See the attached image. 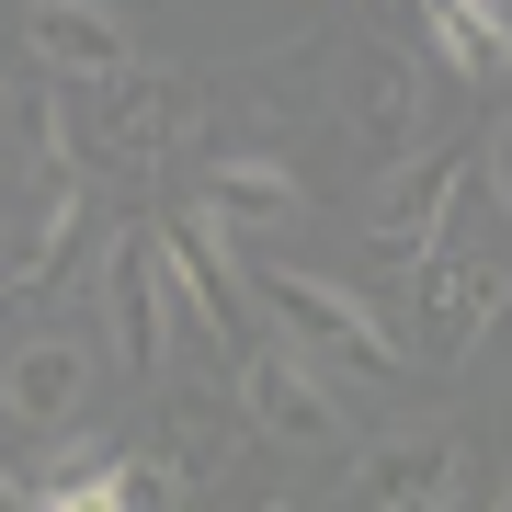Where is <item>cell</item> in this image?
I'll return each instance as SVG.
<instances>
[{"label": "cell", "instance_id": "cell-1", "mask_svg": "<svg viewBox=\"0 0 512 512\" xmlns=\"http://www.w3.org/2000/svg\"><path fill=\"white\" fill-rule=\"evenodd\" d=\"M183 126H194V80H171V69H126L92 103L57 92V160H69L80 183H103V171H160L171 148H183Z\"/></svg>", "mask_w": 512, "mask_h": 512}, {"label": "cell", "instance_id": "cell-2", "mask_svg": "<svg viewBox=\"0 0 512 512\" xmlns=\"http://www.w3.org/2000/svg\"><path fill=\"white\" fill-rule=\"evenodd\" d=\"M262 296H274V330L308 353L319 376H353V387L399 376V342H387V319L353 285H330V274H262Z\"/></svg>", "mask_w": 512, "mask_h": 512}, {"label": "cell", "instance_id": "cell-3", "mask_svg": "<svg viewBox=\"0 0 512 512\" xmlns=\"http://www.w3.org/2000/svg\"><path fill=\"white\" fill-rule=\"evenodd\" d=\"M410 296H421V353L433 365H467L490 342L501 296H512V251H478V239H444V251L410 262Z\"/></svg>", "mask_w": 512, "mask_h": 512}, {"label": "cell", "instance_id": "cell-4", "mask_svg": "<svg viewBox=\"0 0 512 512\" xmlns=\"http://www.w3.org/2000/svg\"><path fill=\"white\" fill-rule=\"evenodd\" d=\"M467 183H478V148H456V137H433L421 160L387 171V194H376V262H387V274H410L421 251H444V239H456Z\"/></svg>", "mask_w": 512, "mask_h": 512}, {"label": "cell", "instance_id": "cell-5", "mask_svg": "<svg viewBox=\"0 0 512 512\" xmlns=\"http://www.w3.org/2000/svg\"><path fill=\"white\" fill-rule=\"evenodd\" d=\"M103 319H114V365H126L137 387H160L171 376V296H160V228H114L103 239Z\"/></svg>", "mask_w": 512, "mask_h": 512}, {"label": "cell", "instance_id": "cell-6", "mask_svg": "<svg viewBox=\"0 0 512 512\" xmlns=\"http://www.w3.org/2000/svg\"><path fill=\"white\" fill-rule=\"evenodd\" d=\"M228 387H239V421H262V433H285V444H342V399H330V376L285 342V330H251V353L228 365Z\"/></svg>", "mask_w": 512, "mask_h": 512}, {"label": "cell", "instance_id": "cell-7", "mask_svg": "<svg viewBox=\"0 0 512 512\" xmlns=\"http://www.w3.org/2000/svg\"><path fill=\"white\" fill-rule=\"evenodd\" d=\"M342 126H353V148H365L376 171L421 160V69L387 35H353L342 46Z\"/></svg>", "mask_w": 512, "mask_h": 512}, {"label": "cell", "instance_id": "cell-8", "mask_svg": "<svg viewBox=\"0 0 512 512\" xmlns=\"http://www.w3.org/2000/svg\"><path fill=\"white\" fill-rule=\"evenodd\" d=\"M194 217L217 239H274L308 217V183H296V160H262V148H228V160H205L194 183Z\"/></svg>", "mask_w": 512, "mask_h": 512}, {"label": "cell", "instance_id": "cell-9", "mask_svg": "<svg viewBox=\"0 0 512 512\" xmlns=\"http://www.w3.org/2000/svg\"><path fill=\"white\" fill-rule=\"evenodd\" d=\"M23 57H46V69L80 80V92H114V80L137 69V35H126V12H103V0H35V12H23Z\"/></svg>", "mask_w": 512, "mask_h": 512}, {"label": "cell", "instance_id": "cell-10", "mask_svg": "<svg viewBox=\"0 0 512 512\" xmlns=\"http://www.w3.org/2000/svg\"><path fill=\"white\" fill-rule=\"evenodd\" d=\"M80 399H92V342H23L12 365H0V410H12L23 433H69Z\"/></svg>", "mask_w": 512, "mask_h": 512}, {"label": "cell", "instance_id": "cell-11", "mask_svg": "<svg viewBox=\"0 0 512 512\" xmlns=\"http://www.w3.org/2000/svg\"><path fill=\"white\" fill-rule=\"evenodd\" d=\"M228 444H239V399L228 387H160V433H148V456L171 467V490H183V478H217L228 467Z\"/></svg>", "mask_w": 512, "mask_h": 512}, {"label": "cell", "instance_id": "cell-12", "mask_svg": "<svg viewBox=\"0 0 512 512\" xmlns=\"http://www.w3.org/2000/svg\"><path fill=\"white\" fill-rule=\"evenodd\" d=\"M467 433H444V421H421V433H387L365 456V512H433V490L456 478Z\"/></svg>", "mask_w": 512, "mask_h": 512}, {"label": "cell", "instance_id": "cell-13", "mask_svg": "<svg viewBox=\"0 0 512 512\" xmlns=\"http://www.w3.org/2000/svg\"><path fill=\"white\" fill-rule=\"evenodd\" d=\"M421 23H433V57L456 80H478V92L512 80V12H501V0H433Z\"/></svg>", "mask_w": 512, "mask_h": 512}, {"label": "cell", "instance_id": "cell-14", "mask_svg": "<svg viewBox=\"0 0 512 512\" xmlns=\"http://www.w3.org/2000/svg\"><path fill=\"white\" fill-rule=\"evenodd\" d=\"M23 501L35 512H126V456L114 444H69L46 478H23Z\"/></svg>", "mask_w": 512, "mask_h": 512}, {"label": "cell", "instance_id": "cell-15", "mask_svg": "<svg viewBox=\"0 0 512 512\" xmlns=\"http://www.w3.org/2000/svg\"><path fill=\"white\" fill-rule=\"evenodd\" d=\"M126 512H183V490H171L160 456H126Z\"/></svg>", "mask_w": 512, "mask_h": 512}, {"label": "cell", "instance_id": "cell-16", "mask_svg": "<svg viewBox=\"0 0 512 512\" xmlns=\"http://www.w3.org/2000/svg\"><path fill=\"white\" fill-rule=\"evenodd\" d=\"M490 205H501V217H512V126L490 137Z\"/></svg>", "mask_w": 512, "mask_h": 512}, {"label": "cell", "instance_id": "cell-17", "mask_svg": "<svg viewBox=\"0 0 512 512\" xmlns=\"http://www.w3.org/2000/svg\"><path fill=\"white\" fill-rule=\"evenodd\" d=\"M0 296H23V228H0Z\"/></svg>", "mask_w": 512, "mask_h": 512}, {"label": "cell", "instance_id": "cell-18", "mask_svg": "<svg viewBox=\"0 0 512 512\" xmlns=\"http://www.w3.org/2000/svg\"><path fill=\"white\" fill-rule=\"evenodd\" d=\"M0 512H35V501H23V478H0Z\"/></svg>", "mask_w": 512, "mask_h": 512}, {"label": "cell", "instance_id": "cell-19", "mask_svg": "<svg viewBox=\"0 0 512 512\" xmlns=\"http://www.w3.org/2000/svg\"><path fill=\"white\" fill-rule=\"evenodd\" d=\"M251 512H308V501H296V490H274V501H251Z\"/></svg>", "mask_w": 512, "mask_h": 512}, {"label": "cell", "instance_id": "cell-20", "mask_svg": "<svg viewBox=\"0 0 512 512\" xmlns=\"http://www.w3.org/2000/svg\"><path fill=\"white\" fill-rule=\"evenodd\" d=\"M0 103H12V46H0Z\"/></svg>", "mask_w": 512, "mask_h": 512}, {"label": "cell", "instance_id": "cell-21", "mask_svg": "<svg viewBox=\"0 0 512 512\" xmlns=\"http://www.w3.org/2000/svg\"><path fill=\"white\" fill-rule=\"evenodd\" d=\"M501 512H512V501H501Z\"/></svg>", "mask_w": 512, "mask_h": 512}]
</instances>
